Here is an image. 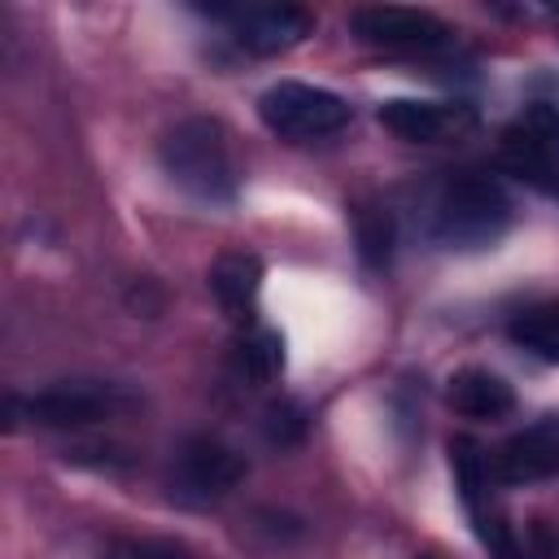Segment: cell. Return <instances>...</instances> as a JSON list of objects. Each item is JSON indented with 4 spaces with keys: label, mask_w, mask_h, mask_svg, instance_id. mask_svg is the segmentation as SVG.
I'll list each match as a JSON object with an SVG mask.
<instances>
[{
    "label": "cell",
    "mask_w": 559,
    "mask_h": 559,
    "mask_svg": "<svg viewBox=\"0 0 559 559\" xmlns=\"http://www.w3.org/2000/svg\"><path fill=\"white\" fill-rule=\"evenodd\" d=\"M240 480H245V459L231 445H223L218 437H192L175 454L170 493H179L183 502H214L231 493Z\"/></svg>",
    "instance_id": "obj_6"
},
{
    "label": "cell",
    "mask_w": 559,
    "mask_h": 559,
    "mask_svg": "<svg viewBox=\"0 0 559 559\" xmlns=\"http://www.w3.org/2000/svg\"><path fill=\"white\" fill-rule=\"evenodd\" d=\"M214 13L227 17L236 44L258 52V57L284 52L314 31V17L306 9H293V4H249V9H214Z\"/></svg>",
    "instance_id": "obj_9"
},
{
    "label": "cell",
    "mask_w": 559,
    "mask_h": 559,
    "mask_svg": "<svg viewBox=\"0 0 559 559\" xmlns=\"http://www.w3.org/2000/svg\"><path fill=\"white\" fill-rule=\"evenodd\" d=\"M258 118L280 140L306 144V140H323V135H336L341 127H349V105L328 87L284 79L258 96Z\"/></svg>",
    "instance_id": "obj_3"
},
{
    "label": "cell",
    "mask_w": 559,
    "mask_h": 559,
    "mask_svg": "<svg viewBox=\"0 0 559 559\" xmlns=\"http://www.w3.org/2000/svg\"><path fill=\"white\" fill-rule=\"evenodd\" d=\"M258 288H262V262L253 253H223L210 271V293L236 323H245L253 314Z\"/></svg>",
    "instance_id": "obj_12"
},
{
    "label": "cell",
    "mask_w": 559,
    "mask_h": 559,
    "mask_svg": "<svg viewBox=\"0 0 559 559\" xmlns=\"http://www.w3.org/2000/svg\"><path fill=\"white\" fill-rule=\"evenodd\" d=\"M537 183H542V188H546V192H555V197H559V170H550V175H542V179H537Z\"/></svg>",
    "instance_id": "obj_17"
},
{
    "label": "cell",
    "mask_w": 559,
    "mask_h": 559,
    "mask_svg": "<svg viewBox=\"0 0 559 559\" xmlns=\"http://www.w3.org/2000/svg\"><path fill=\"white\" fill-rule=\"evenodd\" d=\"M498 485H537L559 476V415H542L537 424L511 432L493 463H489Z\"/></svg>",
    "instance_id": "obj_8"
},
{
    "label": "cell",
    "mask_w": 559,
    "mask_h": 559,
    "mask_svg": "<svg viewBox=\"0 0 559 559\" xmlns=\"http://www.w3.org/2000/svg\"><path fill=\"white\" fill-rule=\"evenodd\" d=\"M507 336L542 362H559V306H528L507 323Z\"/></svg>",
    "instance_id": "obj_13"
},
{
    "label": "cell",
    "mask_w": 559,
    "mask_h": 559,
    "mask_svg": "<svg viewBox=\"0 0 559 559\" xmlns=\"http://www.w3.org/2000/svg\"><path fill=\"white\" fill-rule=\"evenodd\" d=\"M507 227H511V197L489 175L454 179L441 192L437 214H432V236L445 249H459V253L489 249L493 240H502Z\"/></svg>",
    "instance_id": "obj_2"
},
{
    "label": "cell",
    "mask_w": 559,
    "mask_h": 559,
    "mask_svg": "<svg viewBox=\"0 0 559 559\" xmlns=\"http://www.w3.org/2000/svg\"><path fill=\"white\" fill-rule=\"evenodd\" d=\"M349 31L362 44L376 48H402V52H437L454 39V31L424 13V9H402V4H367L349 13Z\"/></svg>",
    "instance_id": "obj_5"
},
{
    "label": "cell",
    "mask_w": 559,
    "mask_h": 559,
    "mask_svg": "<svg viewBox=\"0 0 559 559\" xmlns=\"http://www.w3.org/2000/svg\"><path fill=\"white\" fill-rule=\"evenodd\" d=\"M424 559H428V555H424Z\"/></svg>",
    "instance_id": "obj_18"
},
{
    "label": "cell",
    "mask_w": 559,
    "mask_h": 559,
    "mask_svg": "<svg viewBox=\"0 0 559 559\" xmlns=\"http://www.w3.org/2000/svg\"><path fill=\"white\" fill-rule=\"evenodd\" d=\"M122 406H131V393L109 380H61L31 397H13V411H26V419L48 424V428L96 424V419L118 415Z\"/></svg>",
    "instance_id": "obj_4"
},
{
    "label": "cell",
    "mask_w": 559,
    "mask_h": 559,
    "mask_svg": "<svg viewBox=\"0 0 559 559\" xmlns=\"http://www.w3.org/2000/svg\"><path fill=\"white\" fill-rule=\"evenodd\" d=\"M445 402L467 419H502L515 411V393L502 376L485 367H463L445 380Z\"/></svg>",
    "instance_id": "obj_11"
},
{
    "label": "cell",
    "mask_w": 559,
    "mask_h": 559,
    "mask_svg": "<svg viewBox=\"0 0 559 559\" xmlns=\"http://www.w3.org/2000/svg\"><path fill=\"white\" fill-rule=\"evenodd\" d=\"M502 148L511 157V166L520 175H528L533 183L542 175H550L559 166V105L537 100L528 105L507 131H502Z\"/></svg>",
    "instance_id": "obj_10"
},
{
    "label": "cell",
    "mask_w": 559,
    "mask_h": 559,
    "mask_svg": "<svg viewBox=\"0 0 559 559\" xmlns=\"http://www.w3.org/2000/svg\"><path fill=\"white\" fill-rule=\"evenodd\" d=\"M266 428H271V441H280V445H284V441H288V432H284V428H293V437H301L306 419H301V411H297V406H288V402H284V406H271V424H266Z\"/></svg>",
    "instance_id": "obj_15"
},
{
    "label": "cell",
    "mask_w": 559,
    "mask_h": 559,
    "mask_svg": "<svg viewBox=\"0 0 559 559\" xmlns=\"http://www.w3.org/2000/svg\"><path fill=\"white\" fill-rule=\"evenodd\" d=\"M162 166L175 188L205 205H231L240 188V170L231 144L214 118H188L162 140Z\"/></svg>",
    "instance_id": "obj_1"
},
{
    "label": "cell",
    "mask_w": 559,
    "mask_h": 559,
    "mask_svg": "<svg viewBox=\"0 0 559 559\" xmlns=\"http://www.w3.org/2000/svg\"><path fill=\"white\" fill-rule=\"evenodd\" d=\"M127 555H131V559H192V555H188L183 546H175V542H131Z\"/></svg>",
    "instance_id": "obj_16"
},
{
    "label": "cell",
    "mask_w": 559,
    "mask_h": 559,
    "mask_svg": "<svg viewBox=\"0 0 559 559\" xmlns=\"http://www.w3.org/2000/svg\"><path fill=\"white\" fill-rule=\"evenodd\" d=\"M240 367L253 380H275L284 371V336L271 328H258L245 345H240Z\"/></svg>",
    "instance_id": "obj_14"
},
{
    "label": "cell",
    "mask_w": 559,
    "mask_h": 559,
    "mask_svg": "<svg viewBox=\"0 0 559 559\" xmlns=\"http://www.w3.org/2000/svg\"><path fill=\"white\" fill-rule=\"evenodd\" d=\"M380 127L393 131L406 144H441V140H459L476 127V109L467 100H384L376 109Z\"/></svg>",
    "instance_id": "obj_7"
}]
</instances>
